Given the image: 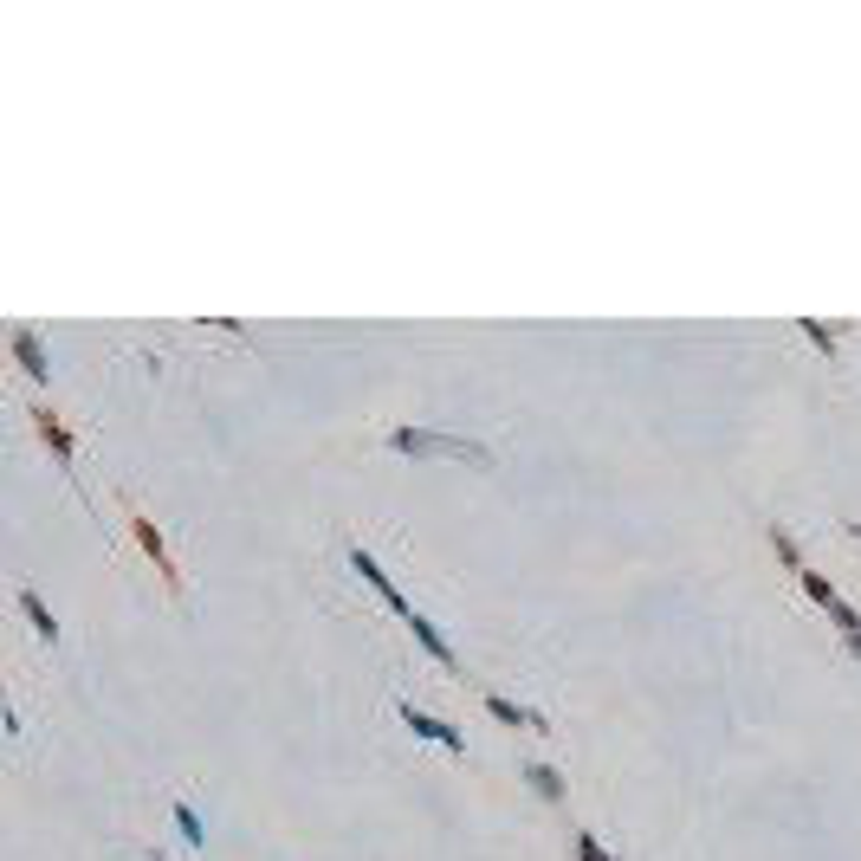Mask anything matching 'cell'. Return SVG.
Segmentation results:
<instances>
[{
    "instance_id": "6da1fadb",
    "label": "cell",
    "mask_w": 861,
    "mask_h": 861,
    "mask_svg": "<svg viewBox=\"0 0 861 861\" xmlns=\"http://www.w3.org/2000/svg\"><path fill=\"white\" fill-rule=\"evenodd\" d=\"M389 454H408V460L447 454V460H467V467H492V447L467 441V434H434V428H395L389 434Z\"/></svg>"
},
{
    "instance_id": "7a4b0ae2",
    "label": "cell",
    "mask_w": 861,
    "mask_h": 861,
    "mask_svg": "<svg viewBox=\"0 0 861 861\" xmlns=\"http://www.w3.org/2000/svg\"><path fill=\"white\" fill-rule=\"evenodd\" d=\"M350 570H357V577H363V583H369V590H376V596H382V603H389L395 615H402V622H408V615H415V603H408V596L395 590V583H389V570H382L376 557L363 551V544H357V551H350Z\"/></svg>"
},
{
    "instance_id": "3957f363",
    "label": "cell",
    "mask_w": 861,
    "mask_h": 861,
    "mask_svg": "<svg viewBox=\"0 0 861 861\" xmlns=\"http://www.w3.org/2000/svg\"><path fill=\"white\" fill-rule=\"evenodd\" d=\"M803 590H810V603H816V609H829V622H836L842 635H855V628H861V615L836 596V583H829L823 570H803Z\"/></svg>"
},
{
    "instance_id": "277c9868",
    "label": "cell",
    "mask_w": 861,
    "mask_h": 861,
    "mask_svg": "<svg viewBox=\"0 0 861 861\" xmlns=\"http://www.w3.org/2000/svg\"><path fill=\"white\" fill-rule=\"evenodd\" d=\"M402 726L415 732V738H434V745H447V751H467V738H460L447 719H434V713H421L415 700H402Z\"/></svg>"
},
{
    "instance_id": "5b68a950",
    "label": "cell",
    "mask_w": 861,
    "mask_h": 861,
    "mask_svg": "<svg viewBox=\"0 0 861 861\" xmlns=\"http://www.w3.org/2000/svg\"><path fill=\"white\" fill-rule=\"evenodd\" d=\"M130 525H136V544H143V551L156 557V570H162V577H169V590H182V583H175V564H169V544H162V531H156V518L130 512Z\"/></svg>"
},
{
    "instance_id": "8992f818",
    "label": "cell",
    "mask_w": 861,
    "mask_h": 861,
    "mask_svg": "<svg viewBox=\"0 0 861 861\" xmlns=\"http://www.w3.org/2000/svg\"><path fill=\"white\" fill-rule=\"evenodd\" d=\"M486 713L499 719V726H518V732H544V713H531V706L505 700V693H486Z\"/></svg>"
},
{
    "instance_id": "52a82bcc",
    "label": "cell",
    "mask_w": 861,
    "mask_h": 861,
    "mask_svg": "<svg viewBox=\"0 0 861 861\" xmlns=\"http://www.w3.org/2000/svg\"><path fill=\"white\" fill-rule=\"evenodd\" d=\"M408 628H415V641H421V648H428V654H434V661H441V667H447V674H460L454 648H447V641H441V628H434V622H428V615H421V609L408 615Z\"/></svg>"
},
{
    "instance_id": "ba28073f",
    "label": "cell",
    "mask_w": 861,
    "mask_h": 861,
    "mask_svg": "<svg viewBox=\"0 0 861 861\" xmlns=\"http://www.w3.org/2000/svg\"><path fill=\"white\" fill-rule=\"evenodd\" d=\"M13 357H20V369L33 382H46V357H39V337L26 331V324H13Z\"/></svg>"
},
{
    "instance_id": "9c48e42d",
    "label": "cell",
    "mask_w": 861,
    "mask_h": 861,
    "mask_svg": "<svg viewBox=\"0 0 861 861\" xmlns=\"http://www.w3.org/2000/svg\"><path fill=\"white\" fill-rule=\"evenodd\" d=\"M20 609H26V622H33L46 641H59V622H52V609L39 603V590H20Z\"/></svg>"
},
{
    "instance_id": "30bf717a",
    "label": "cell",
    "mask_w": 861,
    "mask_h": 861,
    "mask_svg": "<svg viewBox=\"0 0 861 861\" xmlns=\"http://www.w3.org/2000/svg\"><path fill=\"white\" fill-rule=\"evenodd\" d=\"M39 434H46V447H52L59 460H72V434H65V421L52 415V408H39Z\"/></svg>"
},
{
    "instance_id": "8fae6325",
    "label": "cell",
    "mask_w": 861,
    "mask_h": 861,
    "mask_svg": "<svg viewBox=\"0 0 861 861\" xmlns=\"http://www.w3.org/2000/svg\"><path fill=\"white\" fill-rule=\"evenodd\" d=\"M525 777H531V790H538V797H551V803L564 797V777H557L551 764H525Z\"/></svg>"
},
{
    "instance_id": "7c38bea8",
    "label": "cell",
    "mask_w": 861,
    "mask_h": 861,
    "mask_svg": "<svg viewBox=\"0 0 861 861\" xmlns=\"http://www.w3.org/2000/svg\"><path fill=\"white\" fill-rule=\"evenodd\" d=\"M175 829H182V842H201L208 829H201V816H195V803H175Z\"/></svg>"
},
{
    "instance_id": "4fadbf2b",
    "label": "cell",
    "mask_w": 861,
    "mask_h": 861,
    "mask_svg": "<svg viewBox=\"0 0 861 861\" xmlns=\"http://www.w3.org/2000/svg\"><path fill=\"white\" fill-rule=\"evenodd\" d=\"M771 544H777V557H784V564L797 570V577H803V570H810V564H803V557H797V544H790V531H784V525H771Z\"/></svg>"
},
{
    "instance_id": "5bb4252c",
    "label": "cell",
    "mask_w": 861,
    "mask_h": 861,
    "mask_svg": "<svg viewBox=\"0 0 861 861\" xmlns=\"http://www.w3.org/2000/svg\"><path fill=\"white\" fill-rule=\"evenodd\" d=\"M803 337H810V344L823 350V357H829V350H836V331H829V324H803Z\"/></svg>"
},
{
    "instance_id": "9a60e30c",
    "label": "cell",
    "mask_w": 861,
    "mask_h": 861,
    "mask_svg": "<svg viewBox=\"0 0 861 861\" xmlns=\"http://www.w3.org/2000/svg\"><path fill=\"white\" fill-rule=\"evenodd\" d=\"M577 861H609V855H603V842H596V836H577Z\"/></svg>"
},
{
    "instance_id": "2e32d148",
    "label": "cell",
    "mask_w": 861,
    "mask_h": 861,
    "mask_svg": "<svg viewBox=\"0 0 861 861\" xmlns=\"http://www.w3.org/2000/svg\"><path fill=\"white\" fill-rule=\"evenodd\" d=\"M842 641H849V654H855V661H861V628H855V635H842Z\"/></svg>"
}]
</instances>
